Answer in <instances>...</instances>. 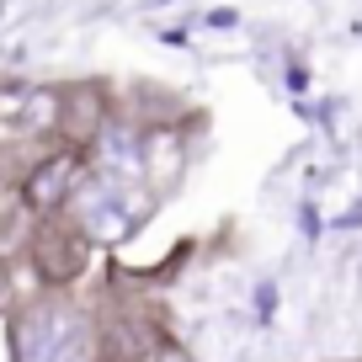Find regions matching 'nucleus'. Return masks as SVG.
<instances>
[{
	"label": "nucleus",
	"mask_w": 362,
	"mask_h": 362,
	"mask_svg": "<svg viewBox=\"0 0 362 362\" xmlns=\"http://www.w3.org/2000/svg\"><path fill=\"white\" fill-rule=\"evenodd\" d=\"M86 149L80 144H59L54 155L43 160V165L33 170V176L16 187V203L27 208V214H37V218H54V214H64L69 203H75V192H80V181H86Z\"/></svg>",
	"instance_id": "5"
},
{
	"label": "nucleus",
	"mask_w": 362,
	"mask_h": 362,
	"mask_svg": "<svg viewBox=\"0 0 362 362\" xmlns=\"http://www.w3.org/2000/svg\"><path fill=\"white\" fill-rule=\"evenodd\" d=\"M155 362H197V357H192L187 346H181L176 336H165V341H160V351H155Z\"/></svg>",
	"instance_id": "9"
},
{
	"label": "nucleus",
	"mask_w": 362,
	"mask_h": 362,
	"mask_svg": "<svg viewBox=\"0 0 362 362\" xmlns=\"http://www.w3.org/2000/svg\"><path fill=\"white\" fill-rule=\"evenodd\" d=\"M181 170H187V128L181 123H160L144 134V187L155 197L176 192Z\"/></svg>",
	"instance_id": "6"
},
{
	"label": "nucleus",
	"mask_w": 362,
	"mask_h": 362,
	"mask_svg": "<svg viewBox=\"0 0 362 362\" xmlns=\"http://www.w3.org/2000/svg\"><path fill=\"white\" fill-rule=\"evenodd\" d=\"M16 304H22V293H16V277H11V256H0V320L11 315Z\"/></svg>",
	"instance_id": "8"
},
{
	"label": "nucleus",
	"mask_w": 362,
	"mask_h": 362,
	"mask_svg": "<svg viewBox=\"0 0 362 362\" xmlns=\"http://www.w3.org/2000/svg\"><path fill=\"white\" fill-rule=\"evenodd\" d=\"M90 309L80 304L69 288H43V293L22 298V304L6 315V346L11 362H54L59 346L69 341V330L86 320Z\"/></svg>",
	"instance_id": "2"
},
{
	"label": "nucleus",
	"mask_w": 362,
	"mask_h": 362,
	"mask_svg": "<svg viewBox=\"0 0 362 362\" xmlns=\"http://www.w3.org/2000/svg\"><path fill=\"white\" fill-rule=\"evenodd\" d=\"M59 144H64L59 134H11V139H0V187L16 192Z\"/></svg>",
	"instance_id": "7"
},
{
	"label": "nucleus",
	"mask_w": 362,
	"mask_h": 362,
	"mask_svg": "<svg viewBox=\"0 0 362 362\" xmlns=\"http://www.w3.org/2000/svg\"><path fill=\"white\" fill-rule=\"evenodd\" d=\"M155 203L160 197L149 192V187H123V181H107V176H96V170H86L75 203H69L64 214L90 235V245L112 250V245H123V240H134V229L149 218Z\"/></svg>",
	"instance_id": "1"
},
{
	"label": "nucleus",
	"mask_w": 362,
	"mask_h": 362,
	"mask_svg": "<svg viewBox=\"0 0 362 362\" xmlns=\"http://www.w3.org/2000/svg\"><path fill=\"white\" fill-rule=\"evenodd\" d=\"M96 336H102V362H155L165 330L144 315V304L134 293H117V277H112V288L96 304Z\"/></svg>",
	"instance_id": "3"
},
{
	"label": "nucleus",
	"mask_w": 362,
	"mask_h": 362,
	"mask_svg": "<svg viewBox=\"0 0 362 362\" xmlns=\"http://www.w3.org/2000/svg\"><path fill=\"white\" fill-rule=\"evenodd\" d=\"M90 261V235L69 214L37 218L33 240H27V267H33L37 288H75V277Z\"/></svg>",
	"instance_id": "4"
}]
</instances>
